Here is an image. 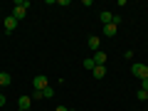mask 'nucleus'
Masks as SVG:
<instances>
[{
	"instance_id": "nucleus-1",
	"label": "nucleus",
	"mask_w": 148,
	"mask_h": 111,
	"mask_svg": "<svg viewBox=\"0 0 148 111\" xmlns=\"http://www.w3.org/2000/svg\"><path fill=\"white\" fill-rule=\"evenodd\" d=\"M27 8H30V3H27V0H15V8H12V17L20 22L22 17L27 15Z\"/></svg>"
},
{
	"instance_id": "nucleus-2",
	"label": "nucleus",
	"mask_w": 148,
	"mask_h": 111,
	"mask_svg": "<svg viewBox=\"0 0 148 111\" xmlns=\"http://www.w3.org/2000/svg\"><path fill=\"white\" fill-rule=\"evenodd\" d=\"M131 74L136 77V79H148V64H133L131 67Z\"/></svg>"
},
{
	"instance_id": "nucleus-3",
	"label": "nucleus",
	"mask_w": 148,
	"mask_h": 111,
	"mask_svg": "<svg viewBox=\"0 0 148 111\" xmlns=\"http://www.w3.org/2000/svg\"><path fill=\"white\" fill-rule=\"evenodd\" d=\"M32 86H35L37 91H45L49 86V82H47V77L45 74H35V79H32Z\"/></svg>"
},
{
	"instance_id": "nucleus-4",
	"label": "nucleus",
	"mask_w": 148,
	"mask_h": 111,
	"mask_svg": "<svg viewBox=\"0 0 148 111\" xmlns=\"http://www.w3.org/2000/svg\"><path fill=\"white\" fill-rule=\"evenodd\" d=\"M17 109L20 111H30L32 109V96H20V99H17Z\"/></svg>"
},
{
	"instance_id": "nucleus-5",
	"label": "nucleus",
	"mask_w": 148,
	"mask_h": 111,
	"mask_svg": "<svg viewBox=\"0 0 148 111\" xmlns=\"http://www.w3.org/2000/svg\"><path fill=\"white\" fill-rule=\"evenodd\" d=\"M3 27H5L8 35H12V32H15V27H17V20H15L12 15H8V17H5V22H3Z\"/></svg>"
},
{
	"instance_id": "nucleus-6",
	"label": "nucleus",
	"mask_w": 148,
	"mask_h": 111,
	"mask_svg": "<svg viewBox=\"0 0 148 111\" xmlns=\"http://www.w3.org/2000/svg\"><path fill=\"white\" fill-rule=\"evenodd\" d=\"M91 59H94L96 67H104V64H106V52H104V49H99V52H94V57H91Z\"/></svg>"
},
{
	"instance_id": "nucleus-7",
	"label": "nucleus",
	"mask_w": 148,
	"mask_h": 111,
	"mask_svg": "<svg viewBox=\"0 0 148 111\" xmlns=\"http://www.w3.org/2000/svg\"><path fill=\"white\" fill-rule=\"evenodd\" d=\"M116 30H119V27L114 25V22H109V25L101 27V35H104V37H114V35H116Z\"/></svg>"
},
{
	"instance_id": "nucleus-8",
	"label": "nucleus",
	"mask_w": 148,
	"mask_h": 111,
	"mask_svg": "<svg viewBox=\"0 0 148 111\" xmlns=\"http://www.w3.org/2000/svg\"><path fill=\"white\" fill-rule=\"evenodd\" d=\"M86 45H89V49H91V52H99V47H101V40H99L96 35H91L89 40H86Z\"/></svg>"
},
{
	"instance_id": "nucleus-9",
	"label": "nucleus",
	"mask_w": 148,
	"mask_h": 111,
	"mask_svg": "<svg viewBox=\"0 0 148 111\" xmlns=\"http://www.w3.org/2000/svg\"><path fill=\"white\" fill-rule=\"evenodd\" d=\"M99 20H101V27H104V25H109V22L114 20V12H109V10H101V12H99Z\"/></svg>"
},
{
	"instance_id": "nucleus-10",
	"label": "nucleus",
	"mask_w": 148,
	"mask_h": 111,
	"mask_svg": "<svg viewBox=\"0 0 148 111\" xmlns=\"http://www.w3.org/2000/svg\"><path fill=\"white\" fill-rule=\"evenodd\" d=\"M12 84V77L8 72H0V86H10Z\"/></svg>"
},
{
	"instance_id": "nucleus-11",
	"label": "nucleus",
	"mask_w": 148,
	"mask_h": 111,
	"mask_svg": "<svg viewBox=\"0 0 148 111\" xmlns=\"http://www.w3.org/2000/svg\"><path fill=\"white\" fill-rule=\"evenodd\" d=\"M91 72H94V79H104L106 77V67H94Z\"/></svg>"
},
{
	"instance_id": "nucleus-12",
	"label": "nucleus",
	"mask_w": 148,
	"mask_h": 111,
	"mask_svg": "<svg viewBox=\"0 0 148 111\" xmlns=\"http://www.w3.org/2000/svg\"><path fill=\"white\" fill-rule=\"evenodd\" d=\"M136 99H138V101H146V99H148V91L138 89V91H136Z\"/></svg>"
},
{
	"instance_id": "nucleus-13",
	"label": "nucleus",
	"mask_w": 148,
	"mask_h": 111,
	"mask_svg": "<svg viewBox=\"0 0 148 111\" xmlns=\"http://www.w3.org/2000/svg\"><path fill=\"white\" fill-rule=\"evenodd\" d=\"M40 99H45V94H42V91H32V101H40Z\"/></svg>"
},
{
	"instance_id": "nucleus-14",
	"label": "nucleus",
	"mask_w": 148,
	"mask_h": 111,
	"mask_svg": "<svg viewBox=\"0 0 148 111\" xmlns=\"http://www.w3.org/2000/svg\"><path fill=\"white\" fill-rule=\"evenodd\" d=\"M42 94H45V99H52V96H54V89H52V86H47Z\"/></svg>"
},
{
	"instance_id": "nucleus-15",
	"label": "nucleus",
	"mask_w": 148,
	"mask_h": 111,
	"mask_svg": "<svg viewBox=\"0 0 148 111\" xmlns=\"http://www.w3.org/2000/svg\"><path fill=\"white\" fill-rule=\"evenodd\" d=\"M94 67H96V64H94V59H84V69H89V72H91Z\"/></svg>"
},
{
	"instance_id": "nucleus-16",
	"label": "nucleus",
	"mask_w": 148,
	"mask_h": 111,
	"mask_svg": "<svg viewBox=\"0 0 148 111\" xmlns=\"http://www.w3.org/2000/svg\"><path fill=\"white\" fill-rule=\"evenodd\" d=\"M141 89H143V91H148V79H141Z\"/></svg>"
},
{
	"instance_id": "nucleus-17",
	"label": "nucleus",
	"mask_w": 148,
	"mask_h": 111,
	"mask_svg": "<svg viewBox=\"0 0 148 111\" xmlns=\"http://www.w3.org/2000/svg\"><path fill=\"white\" fill-rule=\"evenodd\" d=\"M54 111H69V109H67V106H57V109H54Z\"/></svg>"
},
{
	"instance_id": "nucleus-18",
	"label": "nucleus",
	"mask_w": 148,
	"mask_h": 111,
	"mask_svg": "<svg viewBox=\"0 0 148 111\" xmlns=\"http://www.w3.org/2000/svg\"><path fill=\"white\" fill-rule=\"evenodd\" d=\"M0 106H5V96L3 94H0Z\"/></svg>"
},
{
	"instance_id": "nucleus-19",
	"label": "nucleus",
	"mask_w": 148,
	"mask_h": 111,
	"mask_svg": "<svg viewBox=\"0 0 148 111\" xmlns=\"http://www.w3.org/2000/svg\"><path fill=\"white\" fill-rule=\"evenodd\" d=\"M69 111H77V109H69Z\"/></svg>"
},
{
	"instance_id": "nucleus-20",
	"label": "nucleus",
	"mask_w": 148,
	"mask_h": 111,
	"mask_svg": "<svg viewBox=\"0 0 148 111\" xmlns=\"http://www.w3.org/2000/svg\"><path fill=\"white\" fill-rule=\"evenodd\" d=\"M146 35H148V30H146Z\"/></svg>"
},
{
	"instance_id": "nucleus-21",
	"label": "nucleus",
	"mask_w": 148,
	"mask_h": 111,
	"mask_svg": "<svg viewBox=\"0 0 148 111\" xmlns=\"http://www.w3.org/2000/svg\"><path fill=\"white\" fill-rule=\"evenodd\" d=\"M17 111H20V109H17Z\"/></svg>"
}]
</instances>
